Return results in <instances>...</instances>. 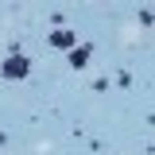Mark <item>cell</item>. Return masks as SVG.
Listing matches in <instances>:
<instances>
[{
	"mask_svg": "<svg viewBox=\"0 0 155 155\" xmlns=\"http://www.w3.org/2000/svg\"><path fill=\"white\" fill-rule=\"evenodd\" d=\"M27 74H31V62L23 54H8L4 58V78H8V81H23Z\"/></svg>",
	"mask_w": 155,
	"mask_h": 155,
	"instance_id": "6da1fadb",
	"label": "cell"
},
{
	"mask_svg": "<svg viewBox=\"0 0 155 155\" xmlns=\"http://www.w3.org/2000/svg\"><path fill=\"white\" fill-rule=\"evenodd\" d=\"M78 39H74V31H66V27H58L54 35H51V47H58V51H70Z\"/></svg>",
	"mask_w": 155,
	"mask_h": 155,
	"instance_id": "7a4b0ae2",
	"label": "cell"
},
{
	"mask_svg": "<svg viewBox=\"0 0 155 155\" xmlns=\"http://www.w3.org/2000/svg\"><path fill=\"white\" fill-rule=\"evenodd\" d=\"M85 62H89V47H78V51H70V66H74V70H81Z\"/></svg>",
	"mask_w": 155,
	"mask_h": 155,
	"instance_id": "3957f363",
	"label": "cell"
}]
</instances>
